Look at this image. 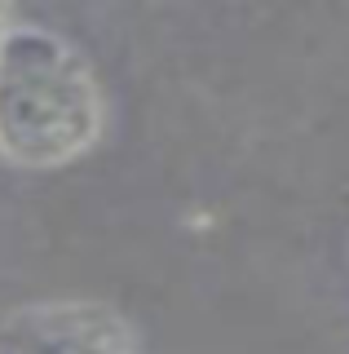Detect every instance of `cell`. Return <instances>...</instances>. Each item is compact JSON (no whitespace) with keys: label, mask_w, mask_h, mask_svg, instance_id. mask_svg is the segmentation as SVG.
<instances>
[{"label":"cell","mask_w":349,"mask_h":354,"mask_svg":"<svg viewBox=\"0 0 349 354\" xmlns=\"http://www.w3.org/2000/svg\"><path fill=\"white\" fill-rule=\"evenodd\" d=\"M106 97L89 58L36 22L0 27V160L14 169H67L97 147Z\"/></svg>","instance_id":"cell-1"},{"label":"cell","mask_w":349,"mask_h":354,"mask_svg":"<svg viewBox=\"0 0 349 354\" xmlns=\"http://www.w3.org/2000/svg\"><path fill=\"white\" fill-rule=\"evenodd\" d=\"M0 354H141L137 332L106 301H31L5 315Z\"/></svg>","instance_id":"cell-2"}]
</instances>
